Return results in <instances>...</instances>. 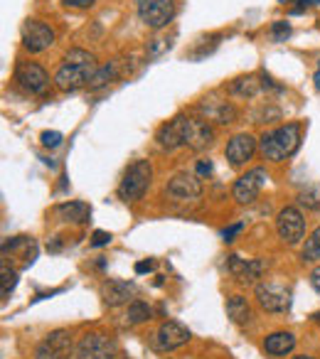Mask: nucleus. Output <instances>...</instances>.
Here are the masks:
<instances>
[{"mask_svg": "<svg viewBox=\"0 0 320 359\" xmlns=\"http://www.w3.org/2000/svg\"><path fill=\"white\" fill-rule=\"evenodd\" d=\"M215 143V128L210 121L197 116H182V145L190 150H205Z\"/></svg>", "mask_w": 320, "mask_h": 359, "instance_id": "nucleus-3", "label": "nucleus"}, {"mask_svg": "<svg viewBox=\"0 0 320 359\" xmlns=\"http://www.w3.org/2000/svg\"><path fill=\"white\" fill-rule=\"evenodd\" d=\"M116 357V342L109 334L89 332L79 339L74 349V359H114Z\"/></svg>", "mask_w": 320, "mask_h": 359, "instance_id": "nucleus-5", "label": "nucleus"}, {"mask_svg": "<svg viewBox=\"0 0 320 359\" xmlns=\"http://www.w3.org/2000/svg\"><path fill=\"white\" fill-rule=\"evenodd\" d=\"M293 347H295V337L291 332H271L264 339V349L271 357H286V354L293 352Z\"/></svg>", "mask_w": 320, "mask_h": 359, "instance_id": "nucleus-20", "label": "nucleus"}, {"mask_svg": "<svg viewBox=\"0 0 320 359\" xmlns=\"http://www.w3.org/2000/svg\"><path fill=\"white\" fill-rule=\"evenodd\" d=\"M138 8V18L153 30L166 27L175 15V3L173 0H135Z\"/></svg>", "mask_w": 320, "mask_h": 359, "instance_id": "nucleus-4", "label": "nucleus"}, {"mask_svg": "<svg viewBox=\"0 0 320 359\" xmlns=\"http://www.w3.org/2000/svg\"><path fill=\"white\" fill-rule=\"evenodd\" d=\"M150 180H153L150 163L148 160H135L124 172V180H121L119 185V197L124 202H138L145 195V190L150 187Z\"/></svg>", "mask_w": 320, "mask_h": 359, "instance_id": "nucleus-2", "label": "nucleus"}, {"mask_svg": "<svg viewBox=\"0 0 320 359\" xmlns=\"http://www.w3.org/2000/svg\"><path fill=\"white\" fill-rule=\"evenodd\" d=\"M313 320H315V323L320 325V310H318V313H313Z\"/></svg>", "mask_w": 320, "mask_h": 359, "instance_id": "nucleus-38", "label": "nucleus"}, {"mask_svg": "<svg viewBox=\"0 0 320 359\" xmlns=\"http://www.w3.org/2000/svg\"><path fill=\"white\" fill-rule=\"evenodd\" d=\"M187 342H190V330L175 320H166L155 332V347L163 352H171V349H178Z\"/></svg>", "mask_w": 320, "mask_h": 359, "instance_id": "nucleus-13", "label": "nucleus"}, {"mask_svg": "<svg viewBox=\"0 0 320 359\" xmlns=\"http://www.w3.org/2000/svg\"><path fill=\"white\" fill-rule=\"evenodd\" d=\"M153 269H155V261H138L135 264V273H148Z\"/></svg>", "mask_w": 320, "mask_h": 359, "instance_id": "nucleus-34", "label": "nucleus"}, {"mask_svg": "<svg viewBox=\"0 0 320 359\" xmlns=\"http://www.w3.org/2000/svg\"><path fill=\"white\" fill-rule=\"evenodd\" d=\"M320 259V226L313 231V234L305 239V246H303V261H318Z\"/></svg>", "mask_w": 320, "mask_h": 359, "instance_id": "nucleus-25", "label": "nucleus"}, {"mask_svg": "<svg viewBox=\"0 0 320 359\" xmlns=\"http://www.w3.org/2000/svg\"><path fill=\"white\" fill-rule=\"evenodd\" d=\"M55 45V30L42 20H27L22 25V47L30 55H40V52L50 50Z\"/></svg>", "mask_w": 320, "mask_h": 359, "instance_id": "nucleus-6", "label": "nucleus"}, {"mask_svg": "<svg viewBox=\"0 0 320 359\" xmlns=\"http://www.w3.org/2000/svg\"><path fill=\"white\" fill-rule=\"evenodd\" d=\"M166 195L173 197L178 202H187V200H197L202 195V182H200V175H192V172H178L175 177L168 182L166 187Z\"/></svg>", "mask_w": 320, "mask_h": 359, "instance_id": "nucleus-12", "label": "nucleus"}, {"mask_svg": "<svg viewBox=\"0 0 320 359\" xmlns=\"http://www.w3.org/2000/svg\"><path fill=\"white\" fill-rule=\"evenodd\" d=\"M111 241V234L109 231H94V234H91V246H94V249H99V246H106Z\"/></svg>", "mask_w": 320, "mask_h": 359, "instance_id": "nucleus-31", "label": "nucleus"}, {"mask_svg": "<svg viewBox=\"0 0 320 359\" xmlns=\"http://www.w3.org/2000/svg\"><path fill=\"white\" fill-rule=\"evenodd\" d=\"M227 269H229V273L234 276L236 280H241V283H254L256 278H261V273H264V261L259 259H241V256L232 254L229 259H227Z\"/></svg>", "mask_w": 320, "mask_h": 359, "instance_id": "nucleus-16", "label": "nucleus"}, {"mask_svg": "<svg viewBox=\"0 0 320 359\" xmlns=\"http://www.w3.org/2000/svg\"><path fill=\"white\" fill-rule=\"evenodd\" d=\"M135 295V285L128 283V280H104L101 283V298L109 308H119V305L128 303L131 298Z\"/></svg>", "mask_w": 320, "mask_h": 359, "instance_id": "nucleus-17", "label": "nucleus"}, {"mask_svg": "<svg viewBox=\"0 0 320 359\" xmlns=\"http://www.w3.org/2000/svg\"><path fill=\"white\" fill-rule=\"evenodd\" d=\"M298 202L305 207V210H320V187H313V190L300 192Z\"/></svg>", "mask_w": 320, "mask_h": 359, "instance_id": "nucleus-27", "label": "nucleus"}, {"mask_svg": "<svg viewBox=\"0 0 320 359\" xmlns=\"http://www.w3.org/2000/svg\"><path fill=\"white\" fill-rule=\"evenodd\" d=\"M241 229H244V224H241V222H239V224H232L229 229L222 231V236H225V241H234V236L239 234Z\"/></svg>", "mask_w": 320, "mask_h": 359, "instance_id": "nucleus-33", "label": "nucleus"}, {"mask_svg": "<svg viewBox=\"0 0 320 359\" xmlns=\"http://www.w3.org/2000/svg\"><path fill=\"white\" fill-rule=\"evenodd\" d=\"M65 65H96V57L91 52L74 47V50H69L65 55Z\"/></svg>", "mask_w": 320, "mask_h": 359, "instance_id": "nucleus-26", "label": "nucleus"}, {"mask_svg": "<svg viewBox=\"0 0 320 359\" xmlns=\"http://www.w3.org/2000/svg\"><path fill=\"white\" fill-rule=\"evenodd\" d=\"M114 79H116V65L111 62V65H104L101 69H96V74L91 76L89 86H91V89H99V86H106L109 81H114Z\"/></svg>", "mask_w": 320, "mask_h": 359, "instance_id": "nucleus-24", "label": "nucleus"}, {"mask_svg": "<svg viewBox=\"0 0 320 359\" xmlns=\"http://www.w3.org/2000/svg\"><path fill=\"white\" fill-rule=\"evenodd\" d=\"M313 84H315V89L320 91V65H318V72L313 74Z\"/></svg>", "mask_w": 320, "mask_h": 359, "instance_id": "nucleus-37", "label": "nucleus"}, {"mask_svg": "<svg viewBox=\"0 0 320 359\" xmlns=\"http://www.w3.org/2000/svg\"><path fill=\"white\" fill-rule=\"evenodd\" d=\"M264 74L256 76V74H246V76H236L234 81L229 84V94L241 96V99H254L259 91H264Z\"/></svg>", "mask_w": 320, "mask_h": 359, "instance_id": "nucleus-19", "label": "nucleus"}, {"mask_svg": "<svg viewBox=\"0 0 320 359\" xmlns=\"http://www.w3.org/2000/svg\"><path fill=\"white\" fill-rule=\"evenodd\" d=\"M288 35H291V25L286 20H276L274 25H271V37H274V42H286Z\"/></svg>", "mask_w": 320, "mask_h": 359, "instance_id": "nucleus-29", "label": "nucleus"}, {"mask_svg": "<svg viewBox=\"0 0 320 359\" xmlns=\"http://www.w3.org/2000/svg\"><path fill=\"white\" fill-rule=\"evenodd\" d=\"M293 359H313V357H305V354H300V357H293Z\"/></svg>", "mask_w": 320, "mask_h": 359, "instance_id": "nucleus-39", "label": "nucleus"}, {"mask_svg": "<svg viewBox=\"0 0 320 359\" xmlns=\"http://www.w3.org/2000/svg\"><path fill=\"white\" fill-rule=\"evenodd\" d=\"M310 285H313V290L320 295V269H315L313 273H310Z\"/></svg>", "mask_w": 320, "mask_h": 359, "instance_id": "nucleus-35", "label": "nucleus"}, {"mask_svg": "<svg viewBox=\"0 0 320 359\" xmlns=\"http://www.w3.org/2000/svg\"><path fill=\"white\" fill-rule=\"evenodd\" d=\"M210 172H212L210 160H200V163H197V175H210Z\"/></svg>", "mask_w": 320, "mask_h": 359, "instance_id": "nucleus-36", "label": "nucleus"}, {"mask_svg": "<svg viewBox=\"0 0 320 359\" xmlns=\"http://www.w3.org/2000/svg\"><path fill=\"white\" fill-rule=\"evenodd\" d=\"M256 300L269 313H286L291 308V290L276 283H259L256 285Z\"/></svg>", "mask_w": 320, "mask_h": 359, "instance_id": "nucleus-11", "label": "nucleus"}, {"mask_svg": "<svg viewBox=\"0 0 320 359\" xmlns=\"http://www.w3.org/2000/svg\"><path fill=\"white\" fill-rule=\"evenodd\" d=\"M15 283H18V273H15V271L8 269V264L3 261V300L11 298V293H13V288H15Z\"/></svg>", "mask_w": 320, "mask_h": 359, "instance_id": "nucleus-28", "label": "nucleus"}, {"mask_svg": "<svg viewBox=\"0 0 320 359\" xmlns=\"http://www.w3.org/2000/svg\"><path fill=\"white\" fill-rule=\"evenodd\" d=\"M300 145V123H286L279 126L274 130H266L259 140V148L261 155L266 160H274V163H281L286 160L288 155H293Z\"/></svg>", "mask_w": 320, "mask_h": 359, "instance_id": "nucleus-1", "label": "nucleus"}, {"mask_svg": "<svg viewBox=\"0 0 320 359\" xmlns=\"http://www.w3.org/2000/svg\"><path fill=\"white\" fill-rule=\"evenodd\" d=\"M266 180H269V175H266L264 168L249 170V172L241 175V177L234 182V187H232V197H234L239 205H251V202L259 197V192H261V187H264Z\"/></svg>", "mask_w": 320, "mask_h": 359, "instance_id": "nucleus-10", "label": "nucleus"}, {"mask_svg": "<svg viewBox=\"0 0 320 359\" xmlns=\"http://www.w3.org/2000/svg\"><path fill=\"white\" fill-rule=\"evenodd\" d=\"M227 315H229V320L234 325H246L251 320V308L249 303H246V298H241V295H232L229 300H227Z\"/></svg>", "mask_w": 320, "mask_h": 359, "instance_id": "nucleus-22", "label": "nucleus"}, {"mask_svg": "<svg viewBox=\"0 0 320 359\" xmlns=\"http://www.w3.org/2000/svg\"><path fill=\"white\" fill-rule=\"evenodd\" d=\"M96 74V65H62L55 74V86L60 91H79Z\"/></svg>", "mask_w": 320, "mask_h": 359, "instance_id": "nucleus-8", "label": "nucleus"}, {"mask_svg": "<svg viewBox=\"0 0 320 359\" xmlns=\"http://www.w3.org/2000/svg\"><path fill=\"white\" fill-rule=\"evenodd\" d=\"M276 231H279V239L288 246H295L305 234V219L300 215V210L295 207H284L279 212V219H276Z\"/></svg>", "mask_w": 320, "mask_h": 359, "instance_id": "nucleus-7", "label": "nucleus"}, {"mask_svg": "<svg viewBox=\"0 0 320 359\" xmlns=\"http://www.w3.org/2000/svg\"><path fill=\"white\" fill-rule=\"evenodd\" d=\"M150 315H153V310L148 308V303H143V300H133V303L128 305L126 320H128V325H140V323H145V320H150Z\"/></svg>", "mask_w": 320, "mask_h": 359, "instance_id": "nucleus-23", "label": "nucleus"}, {"mask_svg": "<svg viewBox=\"0 0 320 359\" xmlns=\"http://www.w3.org/2000/svg\"><path fill=\"white\" fill-rule=\"evenodd\" d=\"M256 145H259V140L249 133H236L234 138H229V143H227V148H225V155L232 168H241L244 163H249L256 153Z\"/></svg>", "mask_w": 320, "mask_h": 359, "instance_id": "nucleus-15", "label": "nucleus"}, {"mask_svg": "<svg viewBox=\"0 0 320 359\" xmlns=\"http://www.w3.org/2000/svg\"><path fill=\"white\" fill-rule=\"evenodd\" d=\"M155 140H158V145L163 150L180 148V145H182V116H175V118L168 121L166 126H160Z\"/></svg>", "mask_w": 320, "mask_h": 359, "instance_id": "nucleus-18", "label": "nucleus"}, {"mask_svg": "<svg viewBox=\"0 0 320 359\" xmlns=\"http://www.w3.org/2000/svg\"><path fill=\"white\" fill-rule=\"evenodd\" d=\"M15 81L25 91H30V94H45L47 86H50V74L40 65H35V62H25V65L18 67Z\"/></svg>", "mask_w": 320, "mask_h": 359, "instance_id": "nucleus-14", "label": "nucleus"}, {"mask_svg": "<svg viewBox=\"0 0 320 359\" xmlns=\"http://www.w3.org/2000/svg\"><path fill=\"white\" fill-rule=\"evenodd\" d=\"M55 212L62 222H72V224H86L91 217V207L84 202H65V205H57Z\"/></svg>", "mask_w": 320, "mask_h": 359, "instance_id": "nucleus-21", "label": "nucleus"}, {"mask_svg": "<svg viewBox=\"0 0 320 359\" xmlns=\"http://www.w3.org/2000/svg\"><path fill=\"white\" fill-rule=\"evenodd\" d=\"M74 354L72 347V334L67 330L50 332L35 349V359H69Z\"/></svg>", "mask_w": 320, "mask_h": 359, "instance_id": "nucleus-9", "label": "nucleus"}, {"mask_svg": "<svg viewBox=\"0 0 320 359\" xmlns=\"http://www.w3.org/2000/svg\"><path fill=\"white\" fill-rule=\"evenodd\" d=\"M67 8H76V11H86V8L94 6V0H62Z\"/></svg>", "mask_w": 320, "mask_h": 359, "instance_id": "nucleus-32", "label": "nucleus"}, {"mask_svg": "<svg viewBox=\"0 0 320 359\" xmlns=\"http://www.w3.org/2000/svg\"><path fill=\"white\" fill-rule=\"evenodd\" d=\"M62 140H65V135H62L60 130H45V133H42V145H45V148H60Z\"/></svg>", "mask_w": 320, "mask_h": 359, "instance_id": "nucleus-30", "label": "nucleus"}]
</instances>
